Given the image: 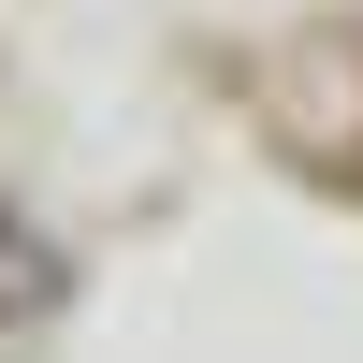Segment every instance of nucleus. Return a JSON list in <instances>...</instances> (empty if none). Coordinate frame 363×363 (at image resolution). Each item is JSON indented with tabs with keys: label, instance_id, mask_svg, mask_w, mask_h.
<instances>
[]
</instances>
